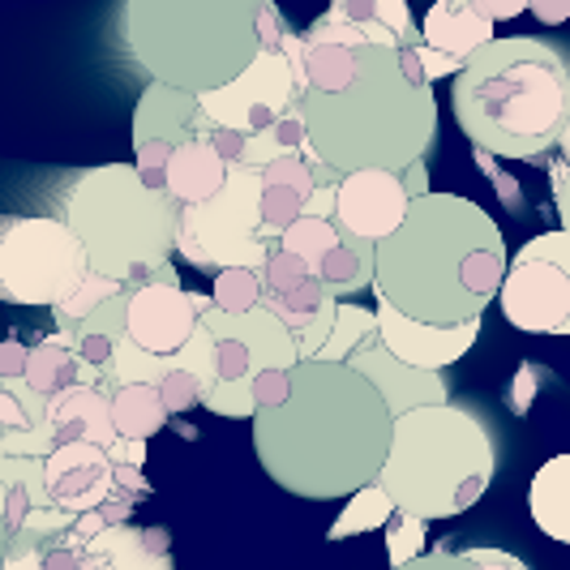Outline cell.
<instances>
[{
    "instance_id": "9f6ffc18",
    "label": "cell",
    "mask_w": 570,
    "mask_h": 570,
    "mask_svg": "<svg viewBox=\"0 0 570 570\" xmlns=\"http://www.w3.org/2000/svg\"><path fill=\"white\" fill-rule=\"evenodd\" d=\"M528 13H537V22H544V27H558V22H567L570 18V0H562V4H532Z\"/></svg>"
},
{
    "instance_id": "9c48e42d",
    "label": "cell",
    "mask_w": 570,
    "mask_h": 570,
    "mask_svg": "<svg viewBox=\"0 0 570 570\" xmlns=\"http://www.w3.org/2000/svg\"><path fill=\"white\" fill-rule=\"evenodd\" d=\"M86 254L78 236L52 215L9 219L0 228V296L30 309H57L82 284Z\"/></svg>"
},
{
    "instance_id": "f907efd6",
    "label": "cell",
    "mask_w": 570,
    "mask_h": 570,
    "mask_svg": "<svg viewBox=\"0 0 570 570\" xmlns=\"http://www.w3.org/2000/svg\"><path fill=\"white\" fill-rule=\"evenodd\" d=\"M400 570H472V562H468V553H446V549H429V553H421L416 562H407V567Z\"/></svg>"
},
{
    "instance_id": "7402d4cb",
    "label": "cell",
    "mask_w": 570,
    "mask_h": 570,
    "mask_svg": "<svg viewBox=\"0 0 570 570\" xmlns=\"http://www.w3.org/2000/svg\"><path fill=\"white\" fill-rule=\"evenodd\" d=\"M202 326H206L215 340L245 343L257 370H296V365H301V356H296V340H292V335H287L284 326L266 314L262 305L245 317H228L210 305V309L202 314Z\"/></svg>"
},
{
    "instance_id": "2e32d148",
    "label": "cell",
    "mask_w": 570,
    "mask_h": 570,
    "mask_svg": "<svg viewBox=\"0 0 570 570\" xmlns=\"http://www.w3.org/2000/svg\"><path fill=\"white\" fill-rule=\"evenodd\" d=\"M377 343L400 361V365H412V370L425 373H442L446 365L463 361L472 352V343L481 340V317L468 322V326H421V322H407L403 314L377 305Z\"/></svg>"
},
{
    "instance_id": "ba28073f",
    "label": "cell",
    "mask_w": 570,
    "mask_h": 570,
    "mask_svg": "<svg viewBox=\"0 0 570 570\" xmlns=\"http://www.w3.org/2000/svg\"><path fill=\"white\" fill-rule=\"evenodd\" d=\"M257 194L262 176L245 168L228 171V185L206 206H180L176 254L198 271H262L271 245L257 228Z\"/></svg>"
},
{
    "instance_id": "7dc6e473",
    "label": "cell",
    "mask_w": 570,
    "mask_h": 570,
    "mask_svg": "<svg viewBox=\"0 0 570 570\" xmlns=\"http://www.w3.org/2000/svg\"><path fill=\"white\" fill-rule=\"evenodd\" d=\"M27 361H30V343L22 340L0 343V377L4 382H22L27 377Z\"/></svg>"
},
{
    "instance_id": "30bf717a",
    "label": "cell",
    "mask_w": 570,
    "mask_h": 570,
    "mask_svg": "<svg viewBox=\"0 0 570 570\" xmlns=\"http://www.w3.org/2000/svg\"><path fill=\"white\" fill-rule=\"evenodd\" d=\"M305 78L287 65L284 52H257V60L224 90L198 95L202 120L215 129H236V134H266L275 120L301 108L305 99Z\"/></svg>"
},
{
    "instance_id": "816d5d0a",
    "label": "cell",
    "mask_w": 570,
    "mask_h": 570,
    "mask_svg": "<svg viewBox=\"0 0 570 570\" xmlns=\"http://www.w3.org/2000/svg\"><path fill=\"white\" fill-rule=\"evenodd\" d=\"M468 562H472V570H532L528 562H519L514 553H502V549H468Z\"/></svg>"
},
{
    "instance_id": "8fae6325",
    "label": "cell",
    "mask_w": 570,
    "mask_h": 570,
    "mask_svg": "<svg viewBox=\"0 0 570 570\" xmlns=\"http://www.w3.org/2000/svg\"><path fill=\"white\" fill-rule=\"evenodd\" d=\"M206 309H210V296H202V292L168 284L134 287L129 309H125V340L142 347L146 356H176L194 340Z\"/></svg>"
},
{
    "instance_id": "7bdbcfd3",
    "label": "cell",
    "mask_w": 570,
    "mask_h": 570,
    "mask_svg": "<svg viewBox=\"0 0 570 570\" xmlns=\"http://www.w3.org/2000/svg\"><path fill=\"white\" fill-rule=\"evenodd\" d=\"M519 257H532V262H549V266H558V271H567L570 275V232L553 228V232H541V236H532Z\"/></svg>"
},
{
    "instance_id": "d6a6232c",
    "label": "cell",
    "mask_w": 570,
    "mask_h": 570,
    "mask_svg": "<svg viewBox=\"0 0 570 570\" xmlns=\"http://www.w3.org/2000/svg\"><path fill=\"white\" fill-rule=\"evenodd\" d=\"M48 425V403L30 395L22 382H4L0 377V442L13 433H35Z\"/></svg>"
},
{
    "instance_id": "83f0119b",
    "label": "cell",
    "mask_w": 570,
    "mask_h": 570,
    "mask_svg": "<svg viewBox=\"0 0 570 570\" xmlns=\"http://www.w3.org/2000/svg\"><path fill=\"white\" fill-rule=\"evenodd\" d=\"M373 249H377V245H365V240L343 236L340 232V245L317 262V279H322V287H326L340 305L347 296L373 287Z\"/></svg>"
},
{
    "instance_id": "11a10c76",
    "label": "cell",
    "mask_w": 570,
    "mask_h": 570,
    "mask_svg": "<svg viewBox=\"0 0 570 570\" xmlns=\"http://www.w3.org/2000/svg\"><path fill=\"white\" fill-rule=\"evenodd\" d=\"M108 459H112V463H120V468H138V472H142L146 442H116L112 451H108Z\"/></svg>"
},
{
    "instance_id": "f546056e",
    "label": "cell",
    "mask_w": 570,
    "mask_h": 570,
    "mask_svg": "<svg viewBox=\"0 0 570 570\" xmlns=\"http://www.w3.org/2000/svg\"><path fill=\"white\" fill-rule=\"evenodd\" d=\"M356 52L340 43H305V86L314 95H340L356 78Z\"/></svg>"
},
{
    "instance_id": "4dcf8cb0",
    "label": "cell",
    "mask_w": 570,
    "mask_h": 570,
    "mask_svg": "<svg viewBox=\"0 0 570 570\" xmlns=\"http://www.w3.org/2000/svg\"><path fill=\"white\" fill-rule=\"evenodd\" d=\"M391 514H395L391 498L377 485H365L361 493L347 498V507H343V514L331 523L326 537H331V541H347V537H361V532H377V528L391 523Z\"/></svg>"
},
{
    "instance_id": "cb8c5ba5",
    "label": "cell",
    "mask_w": 570,
    "mask_h": 570,
    "mask_svg": "<svg viewBox=\"0 0 570 570\" xmlns=\"http://www.w3.org/2000/svg\"><path fill=\"white\" fill-rule=\"evenodd\" d=\"M228 171L232 168L210 150L206 138L176 146L168 164V198L176 206H206V202L228 185Z\"/></svg>"
},
{
    "instance_id": "d590c367",
    "label": "cell",
    "mask_w": 570,
    "mask_h": 570,
    "mask_svg": "<svg viewBox=\"0 0 570 570\" xmlns=\"http://www.w3.org/2000/svg\"><path fill=\"white\" fill-rule=\"evenodd\" d=\"M382 532H386V558H391V570L407 567V562H416L421 553H429V523L412 519V514L395 511Z\"/></svg>"
},
{
    "instance_id": "bcb514c9",
    "label": "cell",
    "mask_w": 570,
    "mask_h": 570,
    "mask_svg": "<svg viewBox=\"0 0 570 570\" xmlns=\"http://www.w3.org/2000/svg\"><path fill=\"white\" fill-rule=\"evenodd\" d=\"M549 189H553V206H558V224L570 232V164L553 159L549 164Z\"/></svg>"
},
{
    "instance_id": "1f68e13d",
    "label": "cell",
    "mask_w": 570,
    "mask_h": 570,
    "mask_svg": "<svg viewBox=\"0 0 570 570\" xmlns=\"http://www.w3.org/2000/svg\"><path fill=\"white\" fill-rule=\"evenodd\" d=\"M129 287L116 284V279H104V275H86L82 284L73 287L65 301H60L57 309H52V317H57V331H73V326H82L90 314H99L108 301H116V296H125Z\"/></svg>"
},
{
    "instance_id": "d6986e66",
    "label": "cell",
    "mask_w": 570,
    "mask_h": 570,
    "mask_svg": "<svg viewBox=\"0 0 570 570\" xmlns=\"http://www.w3.org/2000/svg\"><path fill=\"white\" fill-rule=\"evenodd\" d=\"M493 39L498 35H493V22L481 13V0H438L421 22V48L455 60L459 69Z\"/></svg>"
},
{
    "instance_id": "ab89813d",
    "label": "cell",
    "mask_w": 570,
    "mask_h": 570,
    "mask_svg": "<svg viewBox=\"0 0 570 570\" xmlns=\"http://www.w3.org/2000/svg\"><path fill=\"white\" fill-rule=\"evenodd\" d=\"M249 395H254V416L275 412L292 395V370H257L249 377Z\"/></svg>"
},
{
    "instance_id": "9a60e30c",
    "label": "cell",
    "mask_w": 570,
    "mask_h": 570,
    "mask_svg": "<svg viewBox=\"0 0 570 570\" xmlns=\"http://www.w3.org/2000/svg\"><path fill=\"white\" fill-rule=\"evenodd\" d=\"M43 489L57 511L78 519L116 498V468L108 451H99V446H86V442L57 446L43 459Z\"/></svg>"
},
{
    "instance_id": "4316f807",
    "label": "cell",
    "mask_w": 570,
    "mask_h": 570,
    "mask_svg": "<svg viewBox=\"0 0 570 570\" xmlns=\"http://www.w3.org/2000/svg\"><path fill=\"white\" fill-rule=\"evenodd\" d=\"M108 400H112L116 442H150L168 425L159 386H116V391H108Z\"/></svg>"
},
{
    "instance_id": "d4e9b609",
    "label": "cell",
    "mask_w": 570,
    "mask_h": 570,
    "mask_svg": "<svg viewBox=\"0 0 570 570\" xmlns=\"http://www.w3.org/2000/svg\"><path fill=\"white\" fill-rule=\"evenodd\" d=\"M528 514L549 541L570 544V455H553L528 485Z\"/></svg>"
},
{
    "instance_id": "f5cc1de1",
    "label": "cell",
    "mask_w": 570,
    "mask_h": 570,
    "mask_svg": "<svg viewBox=\"0 0 570 570\" xmlns=\"http://www.w3.org/2000/svg\"><path fill=\"white\" fill-rule=\"evenodd\" d=\"M400 185H403V194L416 202V198H425V194H433L429 189V159H421V164H412L407 171H400Z\"/></svg>"
},
{
    "instance_id": "7a4b0ae2",
    "label": "cell",
    "mask_w": 570,
    "mask_h": 570,
    "mask_svg": "<svg viewBox=\"0 0 570 570\" xmlns=\"http://www.w3.org/2000/svg\"><path fill=\"white\" fill-rule=\"evenodd\" d=\"M511 271V249L485 206L425 194L395 236L373 249V296L421 326H468L489 309Z\"/></svg>"
},
{
    "instance_id": "484cf974",
    "label": "cell",
    "mask_w": 570,
    "mask_h": 570,
    "mask_svg": "<svg viewBox=\"0 0 570 570\" xmlns=\"http://www.w3.org/2000/svg\"><path fill=\"white\" fill-rule=\"evenodd\" d=\"M171 532L168 528H108L104 537L86 544L95 553H104L116 570H171Z\"/></svg>"
},
{
    "instance_id": "603a6c76",
    "label": "cell",
    "mask_w": 570,
    "mask_h": 570,
    "mask_svg": "<svg viewBox=\"0 0 570 570\" xmlns=\"http://www.w3.org/2000/svg\"><path fill=\"white\" fill-rule=\"evenodd\" d=\"M22 386H27L30 395H39V400H57L65 391H73V386H104V377L95 370H86L82 361L73 356V347L65 335H48V340H39L30 347V361H27V377H22Z\"/></svg>"
},
{
    "instance_id": "e0dca14e",
    "label": "cell",
    "mask_w": 570,
    "mask_h": 570,
    "mask_svg": "<svg viewBox=\"0 0 570 570\" xmlns=\"http://www.w3.org/2000/svg\"><path fill=\"white\" fill-rule=\"evenodd\" d=\"M347 370H356L370 382L373 391H377V400L386 403V412H391L395 421L407 416V412H416V407H442V403H451V386H446L442 373L400 365L382 343L356 352V356L347 361Z\"/></svg>"
},
{
    "instance_id": "6da1fadb",
    "label": "cell",
    "mask_w": 570,
    "mask_h": 570,
    "mask_svg": "<svg viewBox=\"0 0 570 570\" xmlns=\"http://www.w3.org/2000/svg\"><path fill=\"white\" fill-rule=\"evenodd\" d=\"M391 433L395 416L361 373L301 361L292 370L287 403L254 416V451L279 489L331 502L377 485L391 455Z\"/></svg>"
},
{
    "instance_id": "ac0fdd59",
    "label": "cell",
    "mask_w": 570,
    "mask_h": 570,
    "mask_svg": "<svg viewBox=\"0 0 570 570\" xmlns=\"http://www.w3.org/2000/svg\"><path fill=\"white\" fill-rule=\"evenodd\" d=\"M262 176V194H257V228L266 245H279L296 219H305V202L314 194V176L305 155H284L275 164L257 171Z\"/></svg>"
},
{
    "instance_id": "60d3db41",
    "label": "cell",
    "mask_w": 570,
    "mask_h": 570,
    "mask_svg": "<svg viewBox=\"0 0 570 570\" xmlns=\"http://www.w3.org/2000/svg\"><path fill=\"white\" fill-rule=\"evenodd\" d=\"M202 407H210L215 416H224V421H245V416H254V395H249V382H228V386H215Z\"/></svg>"
},
{
    "instance_id": "ffe728a7",
    "label": "cell",
    "mask_w": 570,
    "mask_h": 570,
    "mask_svg": "<svg viewBox=\"0 0 570 570\" xmlns=\"http://www.w3.org/2000/svg\"><path fill=\"white\" fill-rule=\"evenodd\" d=\"M48 433H52V446H99V451H112L116 446V429H112V400L104 386H73L57 400H48Z\"/></svg>"
},
{
    "instance_id": "f1b7e54d",
    "label": "cell",
    "mask_w": 570,
    "mask_h": 570,
    "mask_svg": "<svg viewBox=\"0 0 570 570\" xmlns=\"http://www.w3.org/2000/svg\"><path fill=\"white\" fill-rule=\"evenodd\" d=\"M373 343H377V314L365 309V305L343 301V305H335L331 343L317 352V361H326V365H347L356 352H365Z\"/></svg>"
},
{
    "instance_id": "836d02e7",
    "label": "cell",
    "mask_w": 570,
    "mask_h": 570,
    "mask_svg": "<svg viewBox=\"0 0 570 570\" xmlns=\"http://www.w3.org/2000/svg\"><path fill=\"white\" fill-rule=\"evenodd\" d=\"M210 305L228 317H245L262 305V275L257 271H219L210 287Z\"/></svg>"
},
{
    "instance_id": "277c9868",
    "label": "cell",
    "mask_w": 570,
    "mask_h": 570,
    "mask_svg": "<svg viewBox=\"0 0 570 570\" xmlns=\"http://www.w3.org/2000/svg\"><path fill=\"white\" fill-rule=\"evenodd\" d=\"M455 125L493 159H541L570 116V60L528 35H498L451 78Z\"/></svg>"
},
{
    "instance_id": "f35d334b",
    "label": "cell",
    "mask_w": 570,
    "mask_h": 570,
    "mask_svg": "<svg viewBox=\"0 0 570 570\" xmlns=\"http://www.w3.org/2000/svg\"><path fill=\"white\" fill-rule=\"evenodd\" d=\"M168 164H171V146L164 142H146L134 146V171L150 194H168Z\"/></svg>"
},
{
    "instance_id": "4fadbf2b",
    "label": "cell",
    "mask_w": 570,
    "mask_h": 570,
    "mask_svg": "<svg viewBox=\"0 0 570 570\" xmlns=\"http://www.w3.org/2000/svg\"><path fill=\"white\" fill-rule=\"evenodd\" d=\"M407 206L412 198L403 194L395 171H352L343 176L335 194V228L365 245H382L386 236L400 232Z\"/></svg>"
},
{
    "instance_id": "7c38bea8",
    "label": "cell",
    "mask_w": 570,
    "mask_h": 570,
    "mask_svg": "<svg viewBox=\"0 0 570 570\" xmlns=\"http://www.w3.org/2000/svg\"><path fill=\"white\" fill-rule=\"evenodd\" d=\"M498 296H502V317L511 322L514 331H528V335H570L567 271L514 254Z\"/></svg>"
},
{
    "instance_id": "c3c4849f",
    "label": "cell",
    "mask_w": 570,
    "mask_h": 570,
    "mask_svg": "<svg viewBox=\"0 0 570 570\" xmlns=\"http://www.w3.org/2000/svg\"><path fill=\"white\" fill-rule=\"evenodd\" d=\"M537 391H541V373H537V365H519V373H514V391H511V407L523 416L528 407H532V400H537Z\"/></svg>"
},
{
    "instance_id": "db71d44e",
    "label": "cell",
    "mask_w": 570,
    "mask_h": 570,
    "mask_svg": "<svg viewBox=\"0 0 570 570\" xmlns=\"http://www.w3.org/2000/svg\"><path fill=\"white\" fill-rule=\"evenodd\" d=\"M335 194L340 189H314L305 202V219H331L335 224Z\"/></svg>"
},
{
    "instance_id": "e575fe53",
    "label": "cell",
    "mask_w": 570,
    "mask_h": 570,
    "mask_svg": "<svg viewBox=\"0 0 570 570\" xmlns=\"http://www.w3.org/2000/svg\"><path fill=\"white\" fill-rule=\"evenodd\" d=\"M335 245H340V228H335L331 219H296V224L279 236V249L292 257H301V262L314 266V271H317V262L331 254Z\"/></svg>"
},
{
    "instance_id": "5bb4252c",
    "label": "cell",
    "mask_w": 570,
    "mask_h": 570,
    "mask_svg": "<svg viewBox=\"0 0 570 570\" xmlns=\"http://www.w3.org/2000/svg\"><path fill=\"white\" fill-rule=\"evenodd\" d=\"M257 275H262V309L275 317L292 340L305 335L314 326L317 314H326L331 305H340L322 287L314 266H305L301 257L284 254L279 245H271V257H266V266Z\"/></svg>"
},
{
    "instance_id": "b9f144b4",
    "label": "cell",
    "mask_w": 570,
    "mask_h": 570,
    "mask_svg": "<svg viewBox=\"0 0 570 570\" xmlns=\"http://www.w3.org/2000/svg\"><path fill=\"white\" fill-rule=\"evenodd\" d=\"M125 309H129V292H125V296H116V301H108L99 314L86 317L82 326L60 331V335H78V331H86V335H104V340L120 343V340H125Z\"/></svg>"
},
{
    "instance_id": "681fc988",
    "label": "cell",
    "mask_w": 570,
    "mask_h": 570,
    "mask_svg": "<svg viewBox=\"0 0 570 570\" xmlns=\"http://www.w3.org/2000/svg\"><path fill=\"white\" fill-rule=\"evenodd\" d=\"M245 138L249 134H236V129H215L206 142H210V150L228 164V168H240V159H245Z\"/></svg>"
},
{
    "instance_id": "8d00e7d4",
    "label": "cell",
    "mask_w": 570,
    "mask_h": 570,
    "mask_svg": "<svg viewBox=\"0 0 570 570\" xmlns=\"http://www.w3.org/2000/svg\"><path fill=\"white\" fill-rule=\"evenodd\" d=\"M39 570H116L104 553H95V549H86V544H73V541H52L43 544V562Z\"/></svg>"
},
{
    "instance_id": "52a82bcc",
    "label": "cell",
    "mask_w": 570,
    "mask_h": 570,
    "mask_svg": "<svg viewBox=\"0 0 570 570\" xmlns=\"http://www.w3.org/2000/svg\"><path fill=\"white\" fill-rule=\"evenodd\" d=\"M498 472V442L489 425L455 403L416 407L395 421L391 455L382 463L377 489L391 507L421 523L455 519L476 507Z\"/></svg>"
},
{
    "instance_id": "ee69618b",
    "label": "cell",
    "mask_w": 570,
    "mask_h": 570,
    "mask_svg": "<svg viewBox=\"0 0 570 570\" xmlns=\"http://www.w3.org/2000/svg\"><path fill=\"white\" fill-rule=\"evenodd\" d=\"M287 35H292V27L284 22V13L271 0H262L257 4V52H279Z\"/></svg>"
},
{
    "instance_id": "8992f818",
    "label": "cell",
    "mask_w": 570,
    "mask_h": 570,
    "mask_svg": "<svg viewBox=\"0 0 570 570\" xmlns=\"http://www.w3.org/2000/svg\"><path fill=\"white\" fill-rule=\"evenodd\" d=\"M262 0H129L120 39L150 82L210 95L232 86L257 60Z\"/></svg>"
},
{
    "instance_id": "6f0895ef",
    "label": "cell",
    "mask_w": 570,
    "mask_h": 570,
    "mask_svg": "<svg viewBox=\"0 0 570 570\" xmlns=\"http://www.w3.org/2000/svg\"><path fill=\"white\" fill-rule=\"evenodd\" d=\"M558 150H562V164H570V116H567V129H562V138H558Z\"/></svg>"
},
{
    "instance_id": "74e56055",
    "label": "cell",
    "mask_w": 570,
    "mask_h": 570,
    "mask_svg": "<svg viewBox=\"0 0 570 570\" xmlns=\"http://www.w3.org/2000/svg\"><path fill=\"white\" fill-rule=\"evenodd\" d=\"M159 400H164V412H168V416H180V412H194V407H202L206 391H202V382L194 377V373L176 370V373H168V377L159 382Z\"/></svg>"
},
{
    "instance_id": "f6af8a7d",
    "label": "cell",
    "mask_w": 570,
    "mask_h": 570,
    "mask_svg": "<svg viewBox=\"0 0 570 570\" xmlns=\"http://www.w3.org/2000/svg\"><path fill=\"white\" fill-rule=\"evenodd\" d=\"M476 164H481V171L489 176V185L498 189V198H502V206H507L511 215H523V194H519V185H514L511 176L502 171V164H498L493 155H485V150H476Z\"/></svg>"
},
{
    "instance_id": "44dd1931",
    "label": "cell",
    "mask_w": 570,
    "mask_h": 570,
    "mask_svg": "<svg viewBox=\"0 0 570 570\" xmlns=\"http://www.w3.org/2000/svg\"><path fill=\"white\" fill-rule=\"evenodd\" d=\"M198 95L171 90V86L146 82L142 99L134 108V146L164 142V146H185L198 142Z\"/></svg>"
},
{
    "instance_id": "5b68a950",
    "label": "cell",
    "mask_w": 570,
    "mask_h": 570,
    "mask_svg": "<svg viewBox=\"0 0 570 570\" xmlns=\"http://www.w3.org/2000/svg\"><path fill=\"white\" fill-rule=\"evenodd\" d=\"M60 224L78 236L90 275L116 279L129 292L146 284L180 287L171 266L180 206L168 194H150L134 164L78 171L60 198Z\"/></svg>"
},
{
    "instance_id": "3957f363",
    "label": "cell",
    "mask_w": 570,
    "mask_h": 570,
    "mask_svg": "<svg viewBox=\"0 0 570 570\" xmlns=\"http://www.w3.org/2000/svg\"><path fill=\"white\" fill-rule=\"evenodd\" d=\"M305 150L317 164L352 171H407L438 142V99L416 48H361L356 78L340 95L301 99Z\"/></svg>"
}]
</instances>
